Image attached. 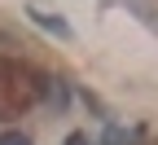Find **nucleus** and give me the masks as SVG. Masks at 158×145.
<instances>
[{"label":"nucleus","instance_id":"2","mask_svg":"<svg viewBox=\"0 0 158 145\" xmlns=\"http://www.w3.org/2000/svg\"><path fill=\"white\" fill-rule=\"evenodd\" d=\"M0 145H27V136H18V132H9V136H0Z\"/></svg>","mask_w":158,"mask_h":145},{"label":"nucleus","instance_id":"1","mask_svg":"<svg viewBox=\"0 0 158 145\" xmlns=\"http://www.w3.org/2000/svg\"><path fill=\"white\" fill-rule=\"evenodd\" d=\"M31 18H35L40 27H48V31H57V35H70V27L62 22V18H48V13H40V9H31Z\"/></svg>","mask_w":158,"mask_h":145},{"label":"nucleus","instance_id":"3","mask_svg":"<svg viewBox=\"0 0 158 145\" xmlns=\"http://www.w3.org/2000/svg\"><path fill=\"white\" fill-rule=\"evenodd\" d=\"M66 145H92V141H88L84 132H70V136H66Z\"/></svg>","mask_w":158,"mask_h":145}]
</instances>
